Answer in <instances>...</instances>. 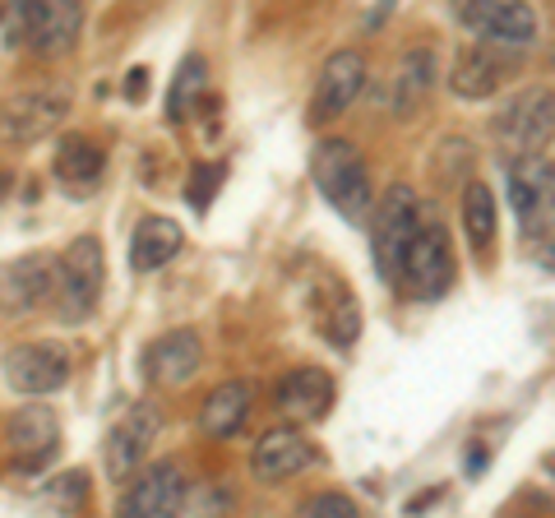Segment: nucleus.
Returning a JSON list of instances; mask_svg holds the SVG:
<instances>
[{"instance_id":"nucleus-3","label":"nucleus","mask_w":555,"mask_h":518,"mask_svg":"<svg viewBox=\"0 0 555 518\" xmlns=\"http://www.w3.org/2000/svg\"><path fill=\"white\" fill-rule=\"evenodd\" d=\"M491 130H495V144L509 163L542 158V148L555 140V93L551 89H524L500 107Z\"/></svg>"},{"instance_id":"nucleus-2","label":"nucleus","mask_w":555,"mask_h":518,"mask_svg":"<svg viewBox=\"0 0 555 518\" xmlns=\"http://www.w3.org/2000/svg\"><path fill=\"white\" fill-rule=\"evenodd\" d=\"M10 42L33 47L38 56H65L83 33L79 0H10Z\"/></svg>"},{"instance_id":"nucleus-26","label":"nucleus","mask_w":555,"mask_h":518,"mask_svg":"<svg viewBox=\"0 0 555 518\" xmlns=\"http://www.w3.org/2000/svg\"><path fill=\"white\" fill-rule=\"evenodd\" d=\"M320 329H324V338L334 342V348H352V342H357V334H361V310H357V301L347 297V292H343L338 283L324 292Z\"/></svg>"},{"instance_id":"nucleus-30","label":"nucleus","mask_w":555,"mask_h":518,"mask_svg":"<svg viewBox=\"0 0 555 518\" xmlns=\"http://www.w3.org/2000/svg\"><path fill=\"white\" fill-rule=\"evenodd\" d=\"M144 83H149V75H144V70H134V79H126V93L139 98V93H144Z\"/></svg>"},{"instance_id":"nucleus-18","label":"nucleus","mask_w":555,"mask_h":518,"mask_svg":"<svg viewBox=\"0 0 555 518\" xmlns=\"http://www.w3.org/2000/svg\"><path fill=\"white\" fill-rule=\"evenodd\" d=\"M509 204H514V213L518 222H524V232H542L551 213H555V204H551V177H546V167L537 163V158H518L509 163Z\"/></svg>"},{"instance_id":"nucleus-24","label":"nucleus","mask_w":555,"mask_h":518,"mask_svg":"<svg viewBox=\"0 0 555 518\" xmlns=\"http://www.w3.org/2000/svg\"><path fill=\"white\" fill-rule=\"evenodd\" d=\"M463 232L477 250H491L495 241V195L486 181H467L463 190Z\"/></svg>"},{"instance_id":"nucleus-12","label":"nucleus","mask_w":555,"mask_h":518,"mask_svg":"<svg viewBox=\"0 0 555 518\" xmlns=\"http://www.w3.org/2000/svg\"><path fill=\"white\" fill-rule=\"evenodd\" d=\"M361 89H366V61H361L357 51H334L315 79V93H310V120H315V126L338 120L361 98Z\"/></svg>"},{"instance_id":"nucleus-22","label":"nucleus","mask_w":555,"mask_h":518,"mask_svg":"<svg viewBox=\"0 0 555 518\" xmlns=\"http://www.w3.org/2000/svg\"><path fill=\"white\" fill-rule=\"evenodd\" d=\"M250 403H255V389L246 379H222V385L204 399V412H199V430L208 440H232L241 426L250 417Z\"/></svg>"},{"instance_id":"nucleus-27","label":"nucleus","mask_w":555,"mask_h":518,"mask_svg":"<svg viewBox=\"0 0 555 518\" xmlns=\"http://www.w3.org/2000/svg\"><path fill=\"white\" fill-rule=\"evenodd\" d=\"M222 177H228V163H199L195 171H190V190H185L190 209H195V213H204L208 204H214V195H218Z\"/></svg>"},{"instance_id":"nucleus-15","label":"nucleus","mask_w":555,"mask_h":518,"mask_svg":"<svg viewBox=\"0 0 555 518\" xmlns=\"http://www.w3.org/2000/svg\"><path fill=\"white\" fill-rule=\"evenodd\" d=\"M204 366V338L195 329H171L149 342L144 352V375L153 385H185Z\"/></svg>"},{"instance_id":"nucleus-10","label":"nucleus","mask_w":555,"mask_h":518,"mask_svg":"<svg viewBox=\"0 0 555 518\" xmlns=\"http://www.w3.org/2000/svg\"><path fill=\"white\" fill-rule=\"evenodd\" d=\"M158 430H163V412L153 407V403H134L126 417L112 426L107 444H102V463H107V477L126 481V477L139 468V463H144V454L153 449V440H158Z\"/></svg>"},{"instance_id":"nucleus-33","label":"nucleus","mask_w":555,"mask_h":518,"mask_svg":"<svg viewBox=\"0 0 555 518\" xmlns=\"http://www.w3.org/2000/svg\"><path fill=\"white\" fill-rule=\"evenodd\" d=\"M546 177H551V204H555V167H546Z\"/></svg>"},{"instance_id":"nucleus-25","label":"nucleus","mask_w":555,"mask_h":518,"mask_svg":"<svg viewBox=\"0 0 555 518\" xmlns=\"http://www.w3.org/2000/svg\"><path fill=\"white\" fill-rule=\"evenodd\" d=\"M204 89H208L204 56H185L177 79H171V89H167V120H185L195 107H204Z\"/></svg>"},{"instance_id":"nucleus-6","label":"nucleus","mask_w":555,"mask_h":518,"mask_svg":"<svg viewBox=\"0 0 555 518\" xmlns=\"http://www.w3.org/2000/svg\"><path fill=\"white\" fill-rule=\"evenodd\" d=\"M449 283H454V241H449L440 218H422V228L408 241L398 287H408L422 301H436L449 292Z\"/></svg>"},{"instance_id":"nucleus-13","label":"nucleus","mask_w":555,"mask_h":518,"mask_svg":"<svg viewBox=\"0 0 555 518\" xmlns=\"http://www.w3.org/2000/svg\"><path fill=\"white\" fill-rule=\"evenodd\" d=\"M459 20L473 28L481 42L524 47L537 38V14L524 5V0H463Z\"/></svg>"},{"instance_id":"nucleus-16","label":"nucleus","mask_w":555,"mask_h":518,"mask_svg":"<svg viewBox=\"0 0 555 518\" xmlns=\"http://www.w3.org/2000/svg\"><path fill=\"white\" fill-rule=\"evenodd\" d=\"M315 463V454H310V444L301 440V430L297 426H273L259 436L255 444V454H250V472L264 481V487H273V481H287L292 472H301Z\"/></svg>"},{"instance_id":"nucleus-20","label":"nucleus","mask_w":555,"mask_h":518,"mask_svg":"<svg viewBox=\"0 0 555 518\" xmlns=\"http://www.w3.org/2000/svg\"><path fill=\"white\" fill-rule=\"evenodd\" d=\"M430 89H436V51L430 47H412L393 70V83H389V107L398 120H412L416 112L426 107Z\"/></svg>"},{"instance_id":"nucleus-19","label":"nucleus","mask_w":555,"mask_h":518,"mask_svg":"<svg viewBox=\"0 0 555 518\" xmlns=\"http://www.w3.org/2000/svg\"><path fill=\"white\" fill-rule=\"evenodd\" d=\"M51 171H56V181L69 190V195H93L102 171H107V153H102L89 134H61Z\"/></svg>"},{"instance_id":"nucleus-14","label":"nucleus","mask_w":555,"mask_h":518,"mask_svg":"<svg viewBox=\"0 0 555 518\" xmlns=\"http://www.w3.org/2000/svg\"><path fill=\"white\" fill-rule=\"evenodd\" d=\"M185 509V477L177 463H153L149 472L130 481V491L120 495V514L130 518H163Z\"/></svg>"},{"instance_id":"nucleus-31","label":"nucleus","mask_w":555,"mask_h":518,"mask_svg":"<svg viewBox=\"0 0 555 518\" xmlns=\"http://www.w3.org/2000/svg\"><path fill=\"white\" fill-rule=\"evenodd\" d=\"M542 264H546V269L555 273V236H551V241H546V246H542Z\"/></svg>"},{"instance_id":"nucleus-23","label":"nucleus","mask_w":555,"mask_h":518,"mask_svg":"<svg viewBox=\"0 0 555 518\" xmlns=\"http://www.w3.org/2000/svg\"><path fill=\"white\" fill-rule=\"evenodd\" d=\"M181 228H177V218H144L134 228V241H130V264L139 269V273H158V269H167L171 259L181 255Z\"/></svg>"},{"instance_id":"nucleus-8","label":"nucleus","mask_w":555,"mask_h":518,"mask_svg":"<svg viewBox=\"0 0 555 518\" xmlns=\"http://www.w3.org/2000/svg\"><path fill=\"white\" fill-rule=\"evenodd\" d=\"M56 292V259L20 255L0 264V315H33Z\"/></svg>"},{"instance_id":"nucleus-11","label":"nucleus","mask_w":555,"mask_h":518,"mask_svg":"<svg viewBox=\"0 0 555 518\" xmlns=\"http://www.w3.org/2000/svg\"><path fill=\"white\" fill-rule=\"evenodd\" d=\"M334 407V379L320 366H297L273 385V412L292 426H315Z\"/></svg>"},{"instance_id":"nucleus-4","label":"nucleus","mask_w":555,"mask_h":518,"mask_svg":"<svg viewBox=\"0 0 555 518\" xmlns=\"http://www.w3.org/2000/svg\"><path fill=\"white\" fill-rule=\"evenodd\" d=\"M422 199H416L412 185H389V195L375 204L371 213V250H375V269L385 283H398L403 273V255L408 241L422 228Z\"/></svg>"},{"instance_id":"nucleus-21","label":"nucleus","mask_w":555,"mask_h":518,"mask_svg":"<svg viewBox=\"0 0 555 518\" xmlns=\"http://www.w3.org/2000/svg\"><path fill=\"white\" fill-rule=\"evenodd\" d=\"M505 75H509L505 56L491 51V42H481V47L459 51L454 75H449V89H454L459 98H467V102H481V98H491L500 83H505Z\"/></svg>"},{"instance_id":"nucleus-7","label":"nucleus","mask_w":555,"mask_h":518,"mask_svg":"<svg viewBox=\"0 0 555 518\" xmlns=\"http://www.w3.org/2000/svg\"><path fill=\"white\" fill-rule=\"evenodd\" d=\"M69 116V93L61 89H24L0 102V140L5 144H38Z\"/></svg>"},{"instance_id":"nucleus-32","label":"nucleus","mask_w":555,"mask_h":518,"mask_svg":"<svg viewBox=\"0 0 555 518\" xmlns=\"http://www.w3.org/2000/svg\"><path fill=\"white\" fill-rule=\"evenodd\" d=\"M10 195V177H5V171H0V199H5Z\"/></svg>"},{"instance_id":"nucleus-1","label":"nucleus","mask_w":555,"mask_h":518,"mask_svg":"<svg viewBox=\"0 0 555 518\" xmlns=\"http://www.w3.org/2000/svg\"><path fill=\"white\" fill-rule=\"evenodd\" d=\"M310 171H315L320 195L334 204L347 222L371 218V167L352 140H338V134L324 140L315 148V158H310Z\"/></svg>"},{"instance_id":"nucleus-28","label":"nucleus","mask_w":555,"mask_h":518,"mask_svg":"<svg viewBox=\"0 0 555 518\" xmlns=\"http://www.w3.org/2000/svg\"><path fill=\"white\" fill-rule=\"evenodd\" d=\"M301 514H320V518H357V500L352 495H338V491H328V495H310Z\"/></svg>"},{"instance_id":"nucleus-29","label":"nucleus","mask_w":555,"mask_h":518,"mask_svg":"<svg viewBox=\"0 0 555 518\" xmlns=\"http://www.w3.org/2000/svg\"><path fill=\"white\" fill-rule=\"evenodd\" d=\"M42 500H56V505H65V509H79L83 505V472L56 477V487H47Z\"/></svg>"},{"instance_id":"nucleus-9","label":"nucleus","mask_w":555,"mask_h":518,"mask_svg":"<svg viewBox=\"0 0 555 518\" xmlns=\"http://www.w3.org/2000/svg\"><path fill=\"white\" fill-rule=\"evenodd\" d=\"M5 379L14 393H28V399H42V393L65 389L69 379V357L56 342H20V348L5 352Z\"/></svg>"},{"instance_id":"nucleus-5","label":"nucleus","mask_w":555,"mask_h":518,"mask_svg":"<svg viewBox=\"0 0 555 518\" xmlns=\"http://www.w3.org/2000/svg\"><path fill=\"white\" fill-rule=\"evenodd\" d=\"M102 292V246L98 236H79L69 241L65 255L56 259V292H51V306L65 324H79L93 315Z\"/></svg>"},{"instance_id":"nucleus-17","label":"nucleus","mask_w":555,"mask_h":518,"mask_svg":"<svg viewBox=\"0 0 555 518\" xmlns=\"http://www.w3.org/2000/svg\"><path fill=\"white\" fill-rule=\"evenodd\" d=\"M56 444H61V422L47 403H28V407L14 412L10 449H14V458H20V468H47L51 454H56Z\"/></svg>"}]
</instances>
